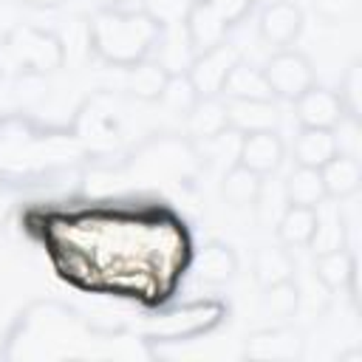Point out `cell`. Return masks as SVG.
<instances>
[{"label": "cell", "instance_id": "6da1fadb", "mask_svg": "<svg viewBox=\"0 0 362 362\" xmlns=\"http://www.w3.org/2000/svg\"><path fill=\"white\" fill-rule=\"evenodd\" d=\"M20 226L65 283L144 305L173 300L195 255L184 215L161 198L79 195L68 209H28Z\"/></svg>", "mask_w": 362, "mask_h": 362}, {"label": "cell", "instance_id": "7a4b0ae2", "mask_svg": "<svg viewBox=\"0 0 362 362\" xmlns=\"http://www.w3.org/2000/svg\"><path fill=\"white\" fill-rule=\"evenodd\" d=\"M124 96L110 88L88 93L71 122L51 124L23 110L0 116V189L25 192L57 187L99 158L122 150Z\"/></svg>", "mask_w": 362, "mask_h": 362}, {"label": "cell", "instance_id": "3957f363", "mask_svg": "<svg viewBox=\"0 0 362 362\" xmlns=\"http://www.w3.org/2000/svg\"><path fill=\"white\" fill-rule=\"evenodd\" d=\"M3 362H153L141 331L127 322L99 325L57 297L25 303L0 342Z\"/></svg>", "mask_w": 362, "mask_h": 362}, {"label": "cell", "instance_id": "277c9868", "mask_svg": "<svg viewBox=\"0 0 362 362\" xmlns=\"http://www.w3.org/2000/svg\"><path fill=\"white\" fill-rule=\"evenodd\" d=\"M206 170L204 147L187 133L156 130L136 141L130 150H119L93 161L76 181L82 198H189Z\"/></svg>", "mask_w": 362, "mask_h": 362}, {"label": "cell", "instance_id": "5b68a950", "mask_svg": "<svg viewBox=\"0 0 362 362\" xmlns=\"http://www.w3.org/2000/svg\"><path fill=\"white\" fill-rule=\"evenodd\" d=\"M161 28L158 23L139 11L102 8L88 20V48L90 54L110 68H130L158 48Z\"/></svg>", "mask_w": 362, "mask_h": 362}, {"label": "cell", "instance_id": "8992f818", "mask_svg": "<svg viewBox=\"0 0 362 362\" xmlns=\"http://www.w3.org/2000/svg\"><path fill=\"white\" fill-rule=\"evenodd\" d=\"M229 303L223 297H192L184 303H170L150 314L139 331L144 342L150 345L153 356H161L164 345H181L195 342L212 331H218L229 320Z\"/></svg>", "mask_w": 362, "mask_h": 362}, {"label": "cell", "instance_id": "52a82bcc", "mask_svg": "<svg viewBox=\"0 0 362 362\" xmlns=\"http://www.w3.org/2000/svg\"><path fill=\"white\" fill-rule=\"evenodd\" d=\"M3 51L17 65V71L31 74H54L65 65V42L57 31L34 25V23H17L3 34Z\"/></svg>", "mask_w": 362, "mask_h": 362}, {"label": "cell", "instance_id": "ba28073f", "mask_svg": "<svg viewBox=\"0 0 362 362\" xmlns=\"http://www.w3.org/2000/svg\"><path fill=\"white\" fill-rule=\"evenodd\" d=\"M257 3L260 0H192L189 23H187L192 54L221 40H229V34L240 28L243 20H249Z\"/></svg>", "mask_w": 362, "mask_h": 362}, {"label": "cell", "instance_id": "9c48e42d", "mask_svg": "<svg viewBox=\"0 0 362 362\" xmlns=\"http://www.w3.org/2000/svg\"><path fill=\"white\" fill-rule=\"evenodd\" d=\"M243 59L240 45H235L232 40H221L204 51H195L184 68V74L189 76L192 88L198 96H221L226 76L232 74V68Z\"/></svg>", "mask_w": 362, "mask_h": 362}, {"label": "cell", "instance_id": "30bf717a", "mask_svg": "<svg viewBox=\"0 0 362 362\" xmlns=\"http://www.w3.org/2000/svg\"><path fill=\"white\" fill-rule=\"evenodd\" d=\"M263 71V79L272 90L274 99H286V102H294L300 93H305L317 79H314V65L311 59L297 51V48H277L266 65L260 68Z\"/></svg>", "mask_w": 362, "mask_h": 362}, {"label": "cell", "instance_id": "8fae6325", "mask_svg": "<svg viewBox=\"0 0 362 362\" xmlns=\"http://www.w3.org/2000/svg\"><path fill=\"white\" fill-rule=\"evenodd\" d=\"M243 356L255 362H300L305 356V334L286 320L280 325L257 328L246 334Z\"/></svg>", "mask_w": 362, "mask_h": 362}, {"label": "cell", "instance_id": "7c38bea8", "mask_svg": "<svg viewBox=\"0 0 362 362\" xmlns=\"http://www.w3.org/2000/svg\"><path fill=\"white\" fill-rule=\"evenodd\" d=\"M303 31V8L294 0H269L257 14V34L266 45L288 48Z\"/></svg>", "mask_w": 362, "mask_h": 362}, {"label": "cell", "instance_id": "4fadbf2b", "mask_svg": "<svg viewBox=\"0 0 362 362\" xmlns=\"http://www.w3.org/2000/svg\"><path fill=\"white\" fill-rule=\"evenodd\" d=\"M238 164L249 167L257 175H272L280 170L286 158V144L277 130H255L243 133L238 141Z\"/></svg>", "mask_w": 362, "mask_h": 362}, {"label": "cell", "instance_id": "5bb4252c", "mask_svg": "<svg viewBox=\"0 0 362 362\" xmlns=\"http://www.w3.org/2000/svg\"><path fill=\"white\" fill-rule=\"evenodd\" d=\"M291 105H294V116H297L300 127H325V130H334L345 119V107H342L337 90H331L325 85H317V82L305 93H300Z\"/></svg>", "mask_w": 362, "mask_h": 362}, {"label": "cell", "instance_id": "9a60e30c", "mask_svg": "<svg viewBox=\"0 0 362 362\" xmlns=\"http://www.w3.org/2000/svg\"><path fill=\"white\" fill-rule=\"evenodd\" d=\"M229 130V113L223 96H198L184 113V133L195 144H209Z\"/></svg>", "mask_w": 362, "mask_h": 362}, {"label": "cell", "instance_id": "2e32d148", "mask_svg": "<svg viewBox=\"0 0 362 362\" xmlns=\"http://www.w3.org/2000/svg\"><path fill=\"white\" fill-rule=\"evenodd\" d=\"M192 269H195L198 283L221 288V286H229L235 280V274H238V255H235V249L226 240L212 238V240H206L192 255Z\"/></svg>", "mask_w": 362, "mask_h": 362}, {"label": "cell", "instance_id": "e0dca14e", "mask_svg": "<svg viewBox=\"0 0 362 362\" xmlns=\"http://www.w3.org/2000/svg\"><path fill=\"white\" fill-rule=\"evenodd\" d=\"M314 277L328 291H356V255L348 246H337L314 255Z\"/></svg>", "mask_w": 362, "mask_h": 362}, {"label": "cell", "instance_id": "ac0fdd59", "mask_svg": "<svg viewBox=\"0 0 362 362\" xmlns=\"http://www.w3.org/2000/svg\"><path fill=\"white\" fill-rule=\"evenodd\" d=\"M170 68L153 57L124 68V96L136 102H161V93L167 88Z\"/></svg>", "mask_w": 362, "mask_h": 362}, {"label": "cell", "instance_id": "d6986e66", "mask_svg": "<svg viewBox=\"0 0 362 362\" xmlns=\"http://www.w3.org/2000/svg\"><path fill=\"white\" fill-rule=\"evenodd\" d=\"M320 178L325 187V198L345 201V198L356 195L362 187V164L356 156L337 153L320 167Z\"/></svg>", "mask_w": 362, "mask_h": 362}, {"label": "cell", "instance_id": "ffe728a7", "mask_svg": "<svg viewBox=\"0 0 362 362\" xmlns=\"http://www.w3.org/2000/svg\"><path fill=\"white\" fill-rule=\"evenodd\" d=\"M226 113H229V127L243 133L255 130H277L280 110L274 99L266 102H249V99H226Z\"/></svg>", "mask_w": 362, "mask_h": 362}, {"label": "cell", "instance_id": "44dd1931", "mask_svg": "<svg viewBox=\"0 0 362 362\" xmlns=\"http://www.w3.org/2000/svg\"><path fill=\"white\" fill-rule=\"evenodd\" d=\"M294 272H297V260H294L291 249L283 246L280 240L260 246L252 257V277L260 288L280 283V280H288V277H294Z\"/></svg>", "mask_w": 362, "mask_h": 362}, {"label": "cell", "instance_id": "7402d4cb", "mask_svg": "<svg viewBox=\"0 0 362 362\" xmlns=\"http://www.w3.org/2000/svg\"><path fill=\"white\" fill-rule=\"evenodd\" d=\"M291 153L297 167L320 170L331 156H337V136L334 130H325V127H300V133L294 136Z\"/></svg>", "mask_w": 362, "mask_h": 362}, {"label": "cell", "instance_id": "603a6c76", "mask_svg": "<svg viewBox=\"0 0 362 362\" xmlns=\"http://www.w3.org/2000/svg\"><path fill=\"white\" fill-rule=\"evenodd\" d=\"M317 223H320V206H297V204H288L277 221V240L288 249H303L311 243L314 232H317Z\"/></svg>", "mask_w": 362, "mask_h": 362}, {"label": "cell", "instance_id": "cb8c5ba5", "mask_svg": "<svg viewBox=\"0 0 362 362\" xmlns=\"http://www.w3.org/2000/svg\"><path fill=\"white\" fill-rule=\"evenodd\" d=\"M260 192H263V175L252 173L249 167H243L238 161L221 178V195L229 206H238V209L255 206L260 201Z\"/></svg>", "mask_w": 362, "mask_h": 362}, {"label": "cell", "instance_id": "d4e9b609", "mask_svg": "<svg viewBox=\"0 0 362 362\" xmlns=\"http://www.w3.org/2000/svg\"><path fill=\"white\" fill-rule=\"evenodd\" d=\"M223 99H249V102H266V99H274L266 79H263V71L249 65L246 59H240L232 74L226 76L223 82V90H221Z\"/></svg>", "mask_w": 362, "mask_h": 362}, {"label": "cell", "instance_id": "484cf974", "mask_svg": "<svg viewBox=\"0 0 362 362\" xmlns=\"http://www.w3.org/2000/svg\"><path fill=\"white\" fill-rule=\"evenodd\" d=\"M189 8H192V0H144V6H141V11L150 14L161 28L158 45L167 42L170 37H181V31L187 34Z\"/></svg>", "mask_w": 362, "mask_h": 362}, {"label": "cell", "instance_id": "4316f807", "mask_svg": "<svg viewBox=\"0 0 362 362\" xmlns=\"http://www.w3.org/2000/svg\"><path fill=\"white\" fill-rule=\"evenodd\" d=\"M286 201L288 204H297V206H320L325 201V187H322V178H320V170H311V167H294L286 178Z\"/></svg>", "mask_w": 362, "mask_h": 362}, {"label": "cell", "instance_id": "83f0119b", "mask_svg": "<svg viewBox=\"0 0 362 362\" xmlns=\"http://www.w3.org/2000/svg\"><path fill=\"white\" fill-rule=\"evenodd\" d=\"M260 305L269 317L274 320H291L300 308V283L297 277H288V280H280V283H272V286H263L260 288Z\"/></svg>", "mask_w": 362, "mask_h": 362}, {"label": "cell", "instance_id": "f1b7e54d", "mask_svg": "<svg viewBox=\"0 0 362 362\" xmlns=\"http://www.w3.org/2000/svg\"><path fill=\"white\" fill-rule=\"evenodd\" d=\"M337 96H339V102L345 107V116L362 122V62L359 59H354L348 65V71L342 74Z\"/></svg>", "mask_w": 362, "mask_h": 362}, {"label": "cell", "instance_id": "f546056e", "mask_svg": "<svg viewBox=\"0 0 362 362\" xmlns=\"http://www.w3.org/2000/svg\"><path fill=\"white\" fill-rule=\"evenodd\" d=\"M198 99L189 76L184 71H170V79H167V88L161 93V102L170 107V110H178V113H187L189 105Z\"/></svg>", "mask_w": 362, "mask_h": 362}, {"label": "cell", "instance_id": "4dcf8cb0", "mask_svg": "<svg viewBox=\"0 0 362 362\" xmlns=\"http://www.w3.org/2000/svg\"><path fill=\"white\" fill-rule=\"evenodd\" d=\"M308 246H314V255H317V252L337 249V246H345V226H342V221L325 223V221L320 218L317 232H314V238H311V243H308Z\"/></svg>", "mask_w": 362, "mask_h": 362}, {"label": "cell", "instance_id": "1f68e13d", "mask_svg": "<svg viewBox=\"0 0 362 362\" xmlns=\"http://www.w3.org/2000/svg\"><path fill=\"white\" fill-rule=\"evenodd\" d=\"M311 8L325 23H345L356 11V0H311Z\"/></svg>", "mask_w": 362, "mask_h": 362}, {"label": "cell", "instance_id": "d6a6232c", "mask_svg": "<svg viewBox=\"0 0 362 362\" xmlns=\"http://www.w3.org/2000/svg\"><path fill=\"white\" fill-rule=\"evenodd\" d=\"M20 3L34 8V11H51V8H59L65 0H20Z\"/></svg>", "mask_w": 362, "mask_h": 362}, {"label": "cell", "instance_id": "836d02e7", "mask_svg": "<svg viewBox=\"0 0 362 362\" xmlns=\"http://www.w3.org/2000/svg\"><path fill=\"white\" fill-rule=\"evenodd\" d=\"M93 6H96V11H102V8H122L127 0H90Z\"/></svg>", "mask_w": 362, "mask_h": 362}, {"label": "cell", "instance_id": "e575fe53", "mask_svg": "<svg viewBox=\"0 0 362 362\" xmlns=\"http://www.w3.org/2000/svg\"><path fill=\"white\" fill-rule=\"evenodd\" d=\"M337 362H362V348H354V351H348V354H339Z\"/></svg>", "mask_w": 362, "mask_h": 362}, {"label": "cell", "instance_id": "d590c367", "mask_svg": "<svg viewBox=\"0 0 362 362\" xmlns=\"http://www.w3.org/2000/svg\"><path fill=\"white\" fill-rule=\"evenodd\" d=\"M0 82H3V65H0Z\"/></svg>", "mask_w": 362, "mask_h": 362}, {"label": "cell", "instance_id": "8d00e7d4", "mask_svg": "<svg viewBox=\"0 0 362 362\" xmlns=\"http://www.w3.org/2000/svg\"><path fill=\"white\" fill-rule=\"evenodd\" d=\"M0 42H3V34H0Z\"/></svg>", "mask_w": 362, "mask_h": 362}]
</instances>
